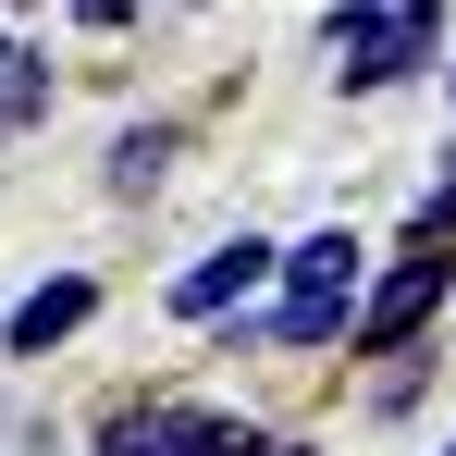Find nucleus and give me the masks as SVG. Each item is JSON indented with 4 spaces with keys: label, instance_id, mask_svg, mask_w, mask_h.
<instances>
[{
    "label": "nucleus",
    "instance_id": "obj_1",
    "mask_svg": "<svg viewBox=\"0 0 456 456\" xmlns=\"http://www.w3.org/2000/svg\"><path fill=\"white\" fill-rule=\"evenodd\" d=\"M456 308V234H395V259H370L358 321H346V358H407L432 346Z\"/></svg>",
    "mask_w": 456,
    "mask_h": 456
},
{
    "label": "nucleus",
    "instance_id": "obj_2",
    "mask_svg": "<svg viewBox=\"0 0 456 456\" xmlns=\"http://www.w3.org/2000/svg\"><path fill=\"white\" fill-rule=\"evenodd\" d=\"M272 432H247L234 407H198V395H111L86 456H259Z\"/></svg>",
    "mask_w": 456,
    "mask_h": 456
},
{
    "label": "nucleus",
    "instance_id": "obj_3",
    "mask_svg": "<svg viewBox=\"0 0 456 456\" xmlns=\"http://www.w3.org/2000/svg\"><path fill=\"white\" fill-rule=\"evenodd\" d=\"M272 272H284V247H272L259 223H234L223 247H198V259H185V272L160 284V308H173L185 333H210L223 308H259V297H272Z\"/></svg>",
    "mask_w": 456,
    "mask_h": 456
},
{
    "label": "nucleus",
    "instance_id": "obj_4",
    "mask_svg": "<svg viewBox=\"0 0 456 456\" xmlns=\"http://www.w3.org/2000/svg\"><path fill=\"white\" fill-rule=\"evenodd\" d=\"M432 62H444V0H382L370 50L333 62V99H395V86H419Z\"/></svg>",
    "mask_w": 456,
    "mask_h": 456
},
{
    "label": "nucleus",
    "instance_id": "obj_5",
    "mask_svg": "<svg viewBox=\"0 0 456 456\" xmlns=\"http://www.w3.org/2000/svg\"><path fill=\"white\" fill-rule=\"evenodd\" d=\"M99 308H111V297H99V272H37L25 297L0 308V358H62Z\"/></svg>",
    "mask_w": 456,
    "mask_h": 456
},
{
    "label": "nucleus",
    "instance_id": "obj_6",
    "mask_svg": "<svg viewBox=\"0 0 456 456\" xmlns=\"http://www.w3.org/2000/svg\"><path fill=\"white\" fill-rule=\"evenodd\" d=\"M173 160H185V111H136V124H111V149H99V198H111V210H149L160 185H173Z\"/></svg>",
    "mask_w": 456,
    "mask_h": 456
},
{
    "label": "nucleus",
    "instance_id": "obj_7",
    "mask_svg": "<svg viewBox=\"0 0 456 456\" xmlns=\"http://www.w3.org/2000/svg\"><path fill=\"white\" fill-rule=\"evenodd\" d=\"M370 284V234L358 223H308L284 247V272H272V297H358Z\"/></svg>",
    "mask_w": 456,
    "mask_h": 456
},
{
    "label": "nucleus",
    "instance_id": "obj_8",
    "mask_svg": "<svg viewBox=\"0 0 456 456\" xmlns=\"http://www.w3.org/2000/svg\"><path fill=\"white\" fill-rule=\"evenodd\" d=\"M259 321H272V358H346L358 297H259Z\"/></svg>",
    "mask_w": 456,
    "mask_h": 456
},
{
    "label": "nucleus",
    "instance_id": "obj_9",
    "mask_svg": "<svg viewBox=\"0 0 456 456\" xmlns=\"http://www.w3.org/2000/svg\"><path fill=\"white\" fill-rule=\"evenodd\" d=\"M50 99H62V75H50V62H37V37H25V50H12V75H0V149H12V136H37V124H50Z\"/></svg>",
    "mask_w": 456,
    "mask_h": 456
},
{
    "label": "nucleus",
    "instance_id": "obj_10",
    "mask_svg": "<svg viewBox=\"0 0 456 456\" xmlns=\"http://www.w3.org/2000/svg\"><path fill=\"white\" fill-rule=\"evenodd\" d=\"M370 25H382V0H333V12H321V50H333V62L370 50Z\"/></svg>",
    "mask_w": 456,
    "mask_h": 456
},
{
    "label": "nucleus",
    "instance_id": "obj_11",
    "mask_svg": "<svg viewBox=\"0 0 456 456\" xmlns=\"http://www.w3.org/2000/svg\"><path fill=\"white\" fill-rule=\"evenodd\" d=\"M62 12H75L86 37H124V25H136V12H149V0H62Z\"/></svg>",
    "mask_w": 456,
    "mask_h": 456
},
{
    "label": "nucleus",
    "instance_id": "obj_12",
    "mask_svg": "<svg viewBox=\"0 0 456 456\" xmlns=\"http://www.w3.org/2000/svg\"><path fill=\"white\" fill-rule=\"evenodd\" d=\"M259 456H321V444H308V432H272V444H259Z\"/></svg>",
    "mask_w": 456,
    "mask_h": 456
},
{
    "label": "nucleus",
    "instance_id": "obj_13",
    "mask_svg": "<svg viewBox=\"0 0 456 456\" xmlns=\"http://www.w3.org/2000/svg\"><path fill=\"white\" fill-rule=\"evenodd\" d=\"M0 12H62V0H0Z\"/></svg>",
    "mask_w": 456,
    "mask_h": 456
},
{
    "label": "nucleus",
    "instance_id": "obj_14",
    "mask_svg": "<svg viewBox=\"0 0 456 456\" xmlns=\"http://www.w3.org/2000/svg\"><path fill=\"white\" fill-rule=\"evenodd\" d=\"M149 12H198V0H149Z\"/></svg>",
    "mask_w": 456,
    "mask_h": 456
},
{
    "label": "nucleus",
    "instance_id": "obj_15",
    "mask_svg": "<svg viewBox=\"0 0 456 456\" xmlns=\"http://www.w3.org/2000/svg\"><path fill=\"white\" fill-rule=\"evenodd\" d=\"M444 111H456V62H444Z\"/></svg>",
    "mask_w": 456,
    "mask_h": 456
},
{
    "label": "nucleus",
    "instance_id": "obj_16",
    "mask_svg": "<svg viewBox=\"0 0 456 456\" xmlns=\"http://www.w3.org/2000/svg\"><path fill=\"white\" fill-rule=\"evenodd\" d=\"M444 456H456V432H444Z\"/></svg>",
    "mask_w": 456,
    "mask_h": 456
}]
</instances>
